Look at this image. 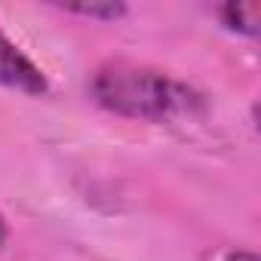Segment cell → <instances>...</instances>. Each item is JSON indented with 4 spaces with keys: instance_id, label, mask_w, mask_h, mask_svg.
Returning <instances> with one entry per match:
<instances>
[{
    "instance_id": "cell-1",
    "label": "cell",
    "mask_w": 261,
    "mask_h": 261,
    "mask_svg": "<svg viewBox=\"0 0 261 261\" xmlns=\"http://www.w3.org/2000/svg\"><path fill=\"white\" fill-rule=\"evenodd\" d=\"M89 92L111 114L151 120V123L191 117L206 108L203 92L194 89L191 83L166 71L136 65V62H120V59L95 68L89 80Z\"/></svg>"
},
{
    "instance_id": "cell-2",
    "label": "cell",
    "mask_w": 261,
    "mask_h": 261,
    "mask_svg": "<svg viewBox=\"0 0 261 261\" xmlns=\"http://www.w3.org/2000/svg\"><path fill=\"white\" fill-rule=\"evenodd\" d=\"M0 86L25 92V95H46L49 80L46 74L0 31Z\"/></svg>"
},
{
    "instance_id": "cell-3",
    "label": "cell",
    "mask_w": 261,
    "mask_h": 261,
    "mask_svg": "<svg viewBox=\"0 0 261 261\" xmlns=\"http://www.w3.org/2000/svg\"><path fill=\"white\" fill-rule=\"evenodd\" d=\"M218 16H221L224 28H230L237 34H246V37L258 34V25H261L258 4H224V7H218Z\"/></svg>"
},
{
    "instance_id": "cell-4",
    "label": "cell",
    "mask_w": 261,
    "mask_h": 261,
    "mask_svg": "<svg viewBox=\"0 0 261 261\" xmlns=\"http://www.w3.org/2000/svg\"><path fill=\"white\" fill-rule=\"evenodd\" d=\"M65 13H74V16H83V19H101V22H114L120 16L129 13L126 4H120V0H80V4H59Z\"/></svg>"
},
{
    "instance_id": "cell-5",
    "label": "cell",
    "mask_w": 261,
    "mask_h": 261,
    "mask_svg": "<svg viewBox=\"0 0 261 261\" xmlns=\"http://www.w3.org/2000/svg\"><path fill=\"white\" fill-rule=\"evenodd\" d=\"M7 240H10V227H7V218H4V212H0V249L7 246Z\"/></svg>"
}]
</instances>
